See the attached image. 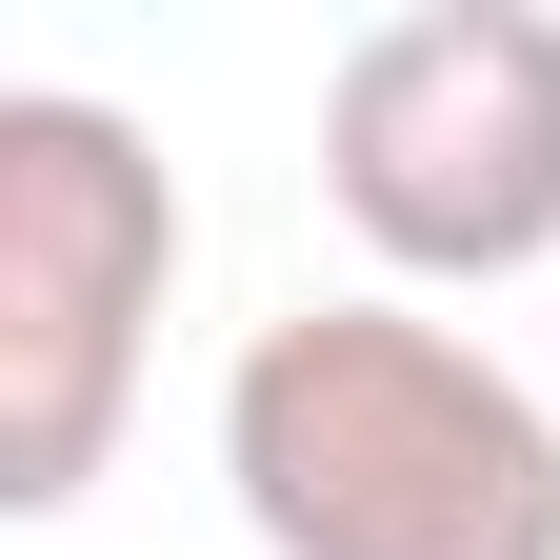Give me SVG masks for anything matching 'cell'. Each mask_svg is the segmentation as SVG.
Returning a JSON list of instances; mask_svg holds the SVG:
<instances>
[{"instance_id": "6da1fadb", "label": "cell", "mask_w": 560, "mask_h": 560, "mask_svg": "<svg viewBox=\"0 0 560 560\" xmlns=\"http://www.w3.org/2000/svg\"><path fill=\"white\" fill-rule=\"evenodd\" d=\"M260 560H560V420L501 340L420 301H301L221 381Z\"/></svg>"}, {"instance_id": "3957f363", "label": "cell", "mask_w": 560, "mask_h": 560, "mask_svg": "<svg viewBox=\"0 0 560 560\" xmlns=\"http://www.w3.org/2000/svg\"><path fill=\"white\" fill-rule=\"evenodd\" d=\"M320 200L400 280L560 260V0H400L320 81Z\"/></svg>"}, {"instance_id": "7a4b0ae2", "label": "cell", "mask_w": 560, "mask_h": 560, "mask_svg": "<svg viewBox=\"0 0 560 560\" xmlns=\"http://www.w3.org/2000/svg\"><path fill=\"white\" fill-rule=\"evenodd\" d=\"M180 301V180L81 81L0 101V521H81Z\"/></svg>"}]
</instances>
